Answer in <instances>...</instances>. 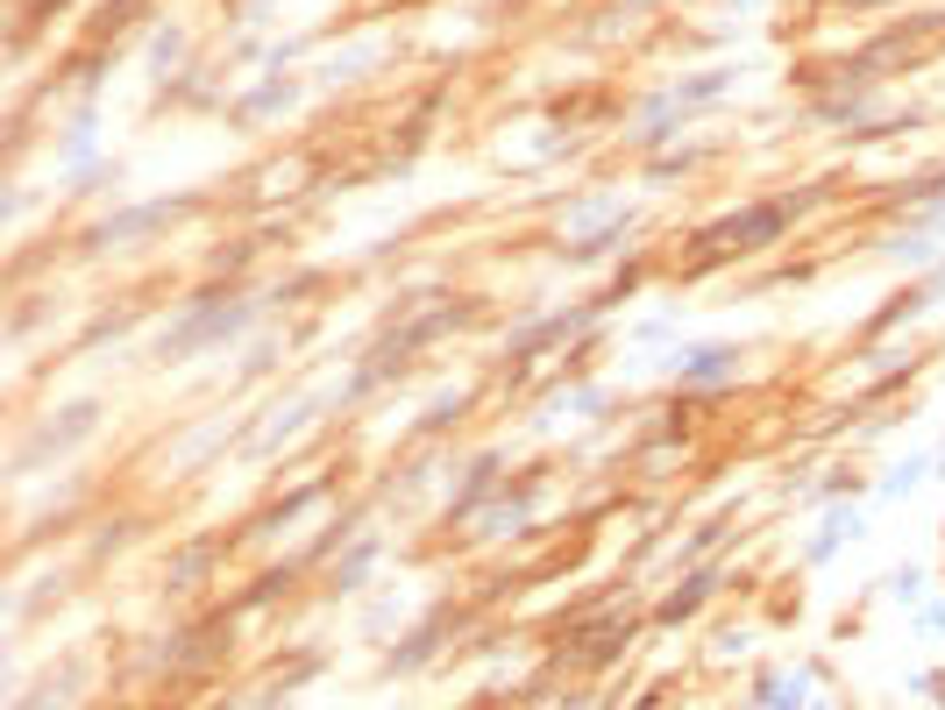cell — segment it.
Instances as JSON below:
<instances>
[{
	"label": "cell",
	"instance_id": "52a82bcc",
	"mask_svg": "<svg viewBox=\"0 0 945 710\" xmlns=\"http://www.w3.org/2000/svg\"><path fill=\"white\" fill-rule=\"evenodd\" d=\"M732 86V71H704V79H683L675 86V108H689V100H711V93H725Z\"/></svg>",
	"mask_w": 945,
	"mask_h": 710
},
{
	"label": "cell",
	"instance_id": "277c9868",
	"mask_svg": "<svg viewBox=\"0 0 945 710\" xmlns=\"http://www.w3.org/2000/svg\"><path fill=\"white\" fill-rule=\"evenodd\" d=\"M171 214H178L171 200H157V206H135V214H122V221H108V228H100V241H135V235L164 228V221H171Z\"/></svg>",
	"mask_w": 945,
	"mask_h": 710
},
{
	"label": "cell",
	"instance_id": "6da1fadb",
	"mask_svg": "<svg viewBox=\"0 0 945 710\" xmlns=\"http://www.w3.org/2000/svg\"><path fill=\"white\" fill-rule=\"evenodd\" d=\"M249 313H257V306H206V313H192L185 327H171V335L157 341V356L171 362V356H192L200 341H228L235 327H249Z\"/></svg>",
	"mask_w": 945,
	"mask_h": 710
},
{
	"label": "cell",
	"instance_id": "8992f818",
	"mask_svg": "<svg viewBox=\"0 0 945 710\" xmlns=\"http://www.w3.org/2000/svg\"><path fill=\"white\" fill-rule=\"evenodd\" d=\"M704 597H711V576H689V590H675V597L662 604V618H668V626H675V618H689V611H697Z\"/></svg>",
	"mask_w": 945,
	"mask_h": 710
},
{
	"label": "cell",
	"instance_id": "7a4b0ae2",
	"mask_svg": "<svg viewBox=\"0 0 945 710\" xmlns=\"http://www.w3.org/2000/svg\"><path fill=\"white\" fill-rule=\"evenodd\" d=\"M789 214H797V206H754V214H732L725 221V228H711V235H704V241H711V249H761V241H768V235H783V221Z\"/></svg>",
	"mask_w": 945,
	"mask_h": 710
},
{
	"label": "cell",
	"instance_id": "5b68a950",
	"mask_svg": "<svg viewBox=\"0 0 945 710\" xmlns=\"http://www.w3.org/2000/svg\"><path fill=\"white\" fill-rule=\"evenodd\" d=\"M740 370V349H697L683 362V384H718V376Z\"/></svg>",
	"mask_w": 945,
	"mask_h": 710
},
{
	"label": "cell",
	"instance_id": "ba28073f",
	"mask_svg": "<svg viewBox=\"0 0 945 710\" xmlns=\"http://www.w3.org/2000/svg\"><path fill=\"white\" fill-rule=\"evenodd\" d=\"M71 157H86V149H93V114H79V121H71Z\"/></svg>",
	"mask_w": 945,
	"mask_h": 710
},
{
	"label": "cell",
	"instance_id": "3957f363",
	"mask_svg": "<svg viewBox=\"0 0 945 710\" xmlns=\"http://www.w3.org/2000/svg\"><path fill=\"white\" fill-rule=\"evenodd\" d=\"M93 419H100V405H71V419H65V427H57V419H50V427H43L36 441L22 448V470H36V462L50 455V448H71V441H79V433H93Z\"/></svg>",
	"mask_w": 945,
	"mask_h": 710
}]
</instances>
